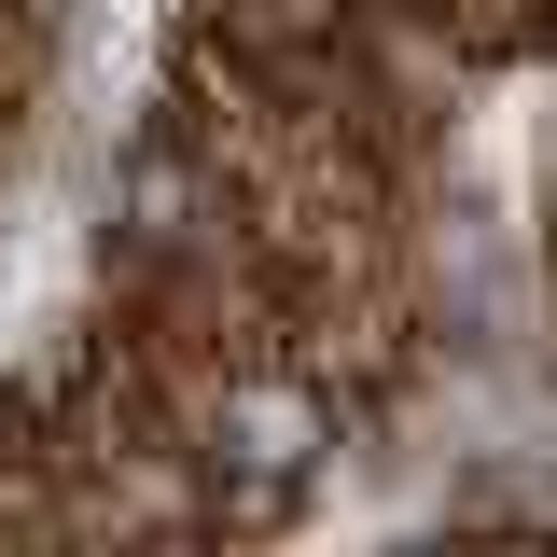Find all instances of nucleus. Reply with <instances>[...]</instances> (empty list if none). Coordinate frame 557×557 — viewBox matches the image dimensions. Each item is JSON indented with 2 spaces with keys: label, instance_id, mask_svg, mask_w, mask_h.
Listing matches in <instances>:
<instances>
[{
  "label": "nucleus",
  "instance_id": "obj_1",
  "mask_svg": "<svg viewBox=\"0 0 557 557\" xmlns=\"http://www.w3.org/2000/svg\"><path fill=\"white\" fill-rule=\"evenodd\" d=\"M223 432H237V460H251L265 487H293V474H307V446H321V405H307V391H237Z\"/></svg>",
  "mask_w": 557,
  "mask_h": 557
}]
</instances>
